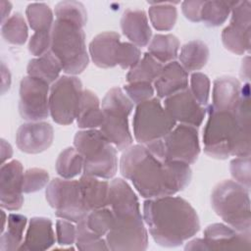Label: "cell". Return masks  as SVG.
<instances>
[{
  "instance_id": "obj_1",
  "label": "cell",
  "mask_w": 251,
  "mask_h": 251,
  "mask_svg": "<svg viewBox=\"0 0 251 251\" xmlns=\"http://www.w3.org/2000/svg\"><path fill=\"white\" fill-rule=\"evenodd\" d=\"M122 176L129 179L143 198L174 195L183 190L191 180V169L181 162L163 161L143 144L130 145L122 154Z\"/></svg>"
},
{
  "instance_id": "obj_2",
  "label": "cell",
  "mask_w": 251,
  "mask_h": 251,
  "mask_svg": "<svg viewBox=\"0 0 251 251\" xmlns=\"http://www.w3.org/2000/svg\"><path fill=\"white\" fill-rule=\"evenodd\" d=\"M208 120L203 129L205 153L215 159L229 156H250V88L249 82L241 87V99L235 110L207 109Z\"/></svg>"
},
{
  "instance_id": "obj_3",
  "label": "cell",
  "mask_w": 251,
  "mask_h": 251,
  "mask_svg": "<svg viewBox=\"0 0 251 251\" xmlns=\"http://www.w3.org/2000/svg\"><path fill=\"white\" fill-rule=\"evenodd\" d=\"M143 219L154 241L164 247H176L200 229L195 209L181 197L150 198L143 204Z\"/></svg>"
},
{
  "instance_id": "obj_4",
  "label": "cell",
  "mask_w": 251,
  "mask_h": 251,
  "mask_svg": "<svg viewBox=\"0 0 251 251\" xmlns=\"http://www.w3.org/2000/svg\"><path fill=\"white\" fill-rule=\"evenodd\" d=\"M108 206L114 214V224L105 239L110 250L143 251L148 247V234L140 212L138 198L123 178L110 182Z\"/></svg>"
},
{
  "instance_id": "obj_5",
  "label": "cell",
  "mask_w": 251,
  "mask_h": 251,
  "mask_svg": "<svg viewBox=\"0 0 251 251\" xmlns=\"http://www.w3.org/2000/svg\"><path fill=\"white\" fill-rule=\"evenodd\" d=\"M75 148L82 155L83 174L99 178H112L118 170L117 148L100 129H82L75 133Z\"/></svg>"
},
{
  "instance_id": "obj_6",
  "label": "cell",
  "mask_w": 251,
  "mask_h": 251,
  "mask_svg": "<svg viewBox=\"0 0 251 251\" xmlns=\"http://www.w3.org/2000/svg\"><path fill=\"white\" fill-rule=\"evenodd\" d=\"M50 49L70 75L82 73L88 65L83 27L75 24L56 19L51 29Z\"/></svg>"
},
{
  "instance_id": "obj_7",
  "label": "cell",
  "mask_w": 251,
  "mask_h": 251,
  "mask_svg": "<svg viewBox=\"0 0 251 251\" xmlns=\"http://www.w3.org/2000/svg\"><path fill=\"white\" fill-rule=\"evenodd\" d=\"M211 204L215 213L238 231H250L249 190L234 180H223L213 189Z\"/></svg>"
},
{
  "instance_id": "obj_8",
  "label": "cell",
  "mask_w": 251,
  "mask_h": 251,
  "mask_svg": "<svg viewBox=\"0 0 251 251\" xmlns=\"http://www.w3.org/2000/svg\"><path fill=\"white\" fill-rule=\"evenodd\" d=\"M101 108L103 122L100 130L118 150H126L133 141L128 126L132 101L120 87H113L104 96Z\"/></svg>"
},
{
  "instance_id": "obj_9",
  "label": "cell",
  "mask_w": 251,
  "mask_h": 251,
  "mask_svg": "<svg viewBox=\"0 0 251 251\" xmlns=\"http://www.w3.org/2000/svg\"><path fill=\"white\" fill-rule=\"evenodd\" d=\"M157 158L169 162L193 164L200 153L199 135L196 127L176 126L162 138L145 145Z\"/></svg>"
},
{
  "instance_id": "obj_10",
  "label": "cell",
  "mask_w": 251,
  "mask_h": 251,
  "mask_svg": "<svg viewBox=\"0 0 251 251\" xmlns=\"http://www.w3.org/2000/svg\"><path fill=\"white\" fill-rule=\"evenodd\" d=\"M176 126L158 98L137 104L133 121V135L139 144L147 145L165 136Z\"/></svg>"
},
{
  "instance_id": "obj_11",
  "label": "cell",
  "mask_w": 251,
  "mask_h": 251,
  "mask_svg": "<svg viewBox=\"0 0 251 251\" xmlns=\"http://www.w3.org/2000/svg\"><path fill=\"white\" fill-rule=\"evenodd\" d=\"M45 196L60 219L78 223L89 213L83 204L78 180L54 178L48 183Z\"/></svg>"
},
{
  "instance_id": "obj_12",
  "label": "cell",
  "mask_w": 251,
  "mask_h": 251,
  "mask_svg": "<svg viewBox=\"0 0 251 251\" xmlns=\"http://www.w3.org/2000/svg\"><path fill=\"white\" fill-rule=\"evenodd\" d=\"M82 91L81 81L75 75H62L52 83L49 111L55 123L68 126L75 120Z\"/></svg>"
},
{
  "instance_id": "obj_13",
  "label": "cell",
  "mask_w": 251,
  "mask_h": 251,
  "mask_svg": "<svg viewBox=\"0 0 251 251\" xmlns=\"http://www.w3.org/2000/svg\"><path fill=\"white\" fill-rule=\"evenodd\" d=\"M49 84L39 78L25 76L20 84L19 112L28 122H39L49 114Z\"/></svg>"
},
{
  "instance_id": "obj_14",
  "label": "cell",
  "mask_w": 251,
  "mask_h": 251,
  "mask_svg": "<svg viewBox=\"0 0 251 251\" xmlns=\"http://www.w3.org/2000/svg\"><path fill=\"white\" fill-rule=\"evenodd\" d=\"M231 20L222 32L224 46L236 55H243L250 50L251 2L232 1Z\"/></svg>"
},
{
  "instance_id": "obj_15",
  "label": "cell",
  "mask_w": 251,
  "mask_h": 251,
  "mask_svg": "<svg viewBox=\"0 0 251 251\" xmlns=\"http://www.w3.org/2000/svg\"><path fill=\"white\" fill-rule=\"evenodd\" d=\"M23 176V165L18 160L1 165L0 203L2 209L17 211L22 208L24 204Z\"/></svg>"
},
{
  "instance_id": "obj_16",
  "label": "cell",
  "mask_w": 251,
  "mask_h": 251,
  "mask_svg": "<svg viewBox=\"0 0 251 251\" xmlns=\"http://www.w3.org/2000/svg\"><path fill=\"white\" fill-rule=\"evenodd\" d=\"M164 108L176 122L194 127L201 126L206 115V109L196 101L189 88L165 98Z\"/></svg>"
},
{
  "instance_id": "obj_17",
  "label": "cell",
  "mask_w": 251,
  "mask_h": 251,
  "mask_svg": "<svg viewBox=\"0 0 251 251\" xmlns=\"http://www.w3.org/2000/svg\"><path fill=\"white\" fill-rule=\"evenodd\" d=\"M205 250H249L251 232L238 231L224 224H212L204 230Z\"/></svg>"
},
{
  "instance_id": "obj_18",
  "label": "cell",
  "mask_w": 251,
  "mask_h": 251,
  "mask_svg": "<svg viewBox=\"0 0 251 251\" xmlns=\"http://www.w3.org/2000/svg\"><path fill=\"white\" fill-rule=\"evenodd\" d=\"M54 138L52 126L46 122H28L17 130L16 143L18 148L27 154H38L47 150Z\"/></svg>"
},
{
  "instance_id": "obj_19",
  "label": "cell",
  "mask_w": 251,
  "mask_h": 251,
  "mask_svg": "<svg viewBox=\"0 0 251 251\" xmlns=\"http://www.w3.org/2000/svg\"><path fill=\"white\" fill-rule=\"evenodd\" d=\"M120 43V34L115 31L97 34L89 43L91 60L97 67L103 69L117 66Z\"/></svg>"
},
{
  "instance_id": "obj_20",
  "label": "cell",
  "mask_w": 251,
  "mask_h": 251,
  "mask_svg": "<svg viewBox=\"0 0 251 251\" xmlns=\"http://www.w3.org/2000/svg\"><path fill=\"white\" fill-rule=\"evenodd\" d=\"M153 86L159 98H167L188 88V73L178 62H170L163 67Z\"/></svg>"
},
{
  "instance_id": "obj_21",
  "label": "cell",
  "mask_w": 251,
  "mask_h": 251,
  "mask_svg": "<svg viewBox=\"0 0 251 251\" xmlns=\"http://www.w3.org/2000/svg\"><path fill=\"white\" fill-rule=\"evenodd\" d=\"M121 28L125 36L137 47H144L151 40L152 31L143 10L126 9L121 19Z\"/></svg>"
},
{
  "instance_id": "obj_22",
  "label": "cell",
  "mask_w": 251,
  "mask_h": 251,
  "mask_svg": "<svg viewBox=\"0 0 251 251\" xmlns=\"http://www.w3.org/2000/svg\"><path fill=\"white\" fill-rule=\"evenodd\" d=\"M55 243L52 222L48 218H31L28 227L19 250L42 251L49 249Z\"/></svg>"
},
{
  "instance_id": "obj_23",
  "label": "cell",
  "mask_w": 251,
  "mask_h": 251,
  "mask_svg": "<svg viewBox=\"0 0 251 251\" xmlns=\"http://www.w3.org/2000/svg\"><path fill=\"white\" fill-rule=\"evenodd\" d=\"M241 87L232 76L218 77L213 85L211 106L217 110H235L241 99Z\"/></svg>"
},
{
  "instance_id": "obj_24",
  "label": "cell",
  "mask_w": 251,
  "mask_h": 251,
  "mask_svg": "<svg viewBox=\"0 0 251 251\" xmlns=\"http://www.w3.org/2000/svg\"><path fill=\"white\" fill-rule=\"evenodd\" d=\"M78 182L83 204L88 212L108 206L110 189L108 181L83 174Z\"/></svg>"
},
{
  "instance_id": "obj_25",
  "label": "cell",
  "mask_w": 251,
  "mask_h": 251,
  "mask_svg": "<svg viewBox=\"0 0 251 251\" xmlns=\"http://www.w3.org/2000/svg\"><path fill=\"white\" fill-rule=\"evenodd\" d=\"M76 125L81 129H91L100 127L103 122V112L100 100L91 90H83L76 116Z\"/></svg>"
},
{
  "instance_id": "obj_26",
  "label": "cell",
  "mask_w": 251,
  "mask_h": 251,
  "mask_svg": "<svg viewBox=\"0 0 251 251\" xmlns=\"http://www.w3.org/2000/svg\"><path fill=\"white\" fill-rule=\"evenodd\" d=\"M27 75L39 78L48 84L55 82L63 71L59 59L50 50L40 57L31 59L27 64Z\"/></svg>"
},
{
  "instance_id": "obj_27",
  "label": "cell",
  "mask_w": 251,
  "mask_h": 251,
  "mask_svg": "<svg viewBox=\"0 0 251 251\" xmlns=\"http://www.w3.org/2000/svg\"><path fill=\"white\" fill-rule=\"evenodd\" d=\"M209 55L210 51L206 43L201 40H191L180 48L179 64L186 72L199 71L207 64Z\"/></svg>"
},
{
  "instance_id": "obj_28",
  "label": "cell",
  "mask_w": 251,
  "mask_h": 251,
  "mask_svg": "<svg viewBox=\"0 0 251 251\" xmlns=\"http://www.w3.org/2000/svg\"><path fill=\"white\" fill-rule=\"evenodd\" d=\"M179 40L174 34H156L148 44V53L160 63L173 62L178 55Z\"/></svg>"
},
{
  "instance_id": "obj_29",
  "label": "cell",
  "mask_w": 251,
  "mask_h": 251,
  "mask_svg": "<svg viewBox=\"0 0 251 251\" xmlns=\"http://www.w3.org/2000/svg\"><path fill=\"white\" fill-rule=\"evenodd\" d=\"M26 218L21 214H10L7 221V230L1 233L0 250H19L23 243L24 230L26 226Z\"/></svg>"
},
{
  "instance_id": "obj_30",
  "label": "cell",
  "mask_w": 251,
  "mask_h": 251,
  "mask_svg": "<svg viewBox=\"0 0 251 251\" xmlns=\"http://www.w3.org/2000/svg\"><path fill=\"white\" fill-rule=\"evenodd\" d=\"M164 65L157 61L151 54L145 53L139 62L129 69L126 74L127 82L148 81L154 82L159 76Z\"/></svg>"
},
{
  "instance_id": "obj_31",
  "label": "cell",
  "mask_w": 251,
  "mask_h": 251,
  "mask_svg": "<svg viewBox=\"0 0 251 251\" xmlns=\"http://www.w3.org/2000/svg\"><path fill=\"white\" fill-rule=\"evenodd\" d=\"M83 163L82 155L75 147H68L58 156L55 168L62 178L72 179L83 172Z\"/></svg>"
},
{
  "instance_id": "obj_32",
  "label": "cell",
  "mask_w": 251,
  "mask_h": 251,
  "mask_svg": "<svg viewBox=\"0 0 251 251\" xmlns=\"http://www.w3.org/2000/svg\"><path fill=\"white\" fill-rule=\"evenodd\" d=\"M148 15L154 28L161 31H168L176 25L177 11L174 3L159 2L151 4Z\"/></svg>"
},
{
  "instance_id": "obj_33",
  "label": "cell",
  "mask_w": 251,
  "mask_h": 251,
  "mask_svg": "<svg viewBox=\"0 0 251 251\" xmlns=\"http://www.w3.org/2000/svg\"><path fill=\"white\" fill-rule=\"evenodd\" d=\"M26 19L34 31L51 30L54 24V16L51 8L45 3H31L25 10Z\"/></svg>"
},
{
  "instance_id": "obj_34",
  "label": "cell",
  "mask_w": 251,
  "mask_h": 251,
  "mask_svg": "<svg viewBox=\"0 0 251 251\" xmlns=\"http://www.w3.org/2000/svg\"><path fill=\"white\" fill-rule=\"evenodd\" d=\"M1 33L7 42L15 45H23L28 36L26 22L23 15L15 13L2 23Z\"/></svg>"
},
{
  "instance_id": "obj_35",
  "label": "cell",
  "mask_w": 251,
  "mask_h": 251,
  "mask_svg": "<svg viewBox=\"0 0 251 251\" xmlns=\"http://www.w3.org/2000/svg\"><path fill=\"white\" fill-rule=\"evenodd\" d=\"M232 2L204 1L201 11V22L208 26H219L228 18Z\"/></svg>"
},
{
  "instance_id": "obj_36",
  "label": "cell",
  "mask_w": 251,
  "mask_h": 251,
  "mask_svg": "<svg viewBox=\"0 0 251 251\" xmlns=\"http://www.w3.org/2000/svg\"><path fill=\"white\" fill-rule=\"evenodd\" d=\"M83 221L86 226L97 235L104 237L112 228L114 224V214L109 206L90 211Z\"/></svg>"
},
{
  "instance_id": "obj_37",
  "label": "cell",
  "mask_w": 251,
  "mask_h": 251,
  "mask_svg": "<svg viewBox=\"0 0 251 251\" xmlns=\"http://www.w3.org/2000/svg\"><path fill=\"white\" fill-rule=\"evenodd\" d=\"M57 20L71 22L83 27L87 22V12L82 3L78 1H62L55 6Z\"/></svg>"
},
{
  "instance_id": "obj_38",
  "label": "cell",
  "mask_w": 251,
  "mask_h": 251,
  "mask_svg": "<svg viewBox=\"0 0 251 251\" xmlns=\"http://www.w3.org/2000/svg\"><path fill=\"white\" fill-rule=\"evenodd\" d=\"M75 245L78 250H109L106 239L90 230L83 219L76 223Z\"/></svg>"
},
{
  "instance_id": "obj_39",
  "label": "cell",
  "mask_w": 251,
  "mask_h": 251,
  "mask_svg": "<svg viewBox=\"0 0 251 251\" xmlns=\"http://www.w3.org/2000/svg\"><path fill=\"white\" fill-rule=\"evenodd\" d=\"M49 181L47 171L39 168H31L24 173L23 191L24 193H33L41 190Z\"/></svg>"
},
{
  "instance_id": "obj_40",
  "label": "cell",
  "mask_w": 251,
  "mask_h": 251,
  "mask_svg": "<svg viewBox=\"0 0 251 251\" xmlns=\"http://www.w3.org/2000/svg\"><path fill=\"white\" fill-rule=\"evenodd\" d=\"M190 92L201 106L208 104L210 95V79L209 77L199 72H194L190 76Z\"/></svg>"
},
{
  "instance_id": "obj_41",
  "label": "cell",
  "mask_w": 251,
  "mask_h": 251,
  "mask_svg": "<svg viewBox=\"0 0 251 251\" xmlns=\"http://www.w3.org/2000/svg\"><path fill=\"white\" fill-rule=\"evenodd\" d=\"M230 174L234 181L238 182L249 190L250 188V156L235 157L230 162Z\"/></svg>"
},
{
  "instance_id": "obj_42",
  "label": "cell",
  "mask_w": 251,
  "mask_h": 251,
  "mask_svg": "<svg viewBox=\"0 0 251 251\" xmlns=\"http://www.w3.org/2000/svg\"><path fill=\"white\" fill-rule=\"evenodd\" d=\"M124 91L132 103L139 104L153 98L154 86L148 81L128 82L124 86Z\"/></svg>"
},
{
  "instance_id": "obj_43",
  "label": "cell",
  "mask_w": 251,
  "mask_h": 251,
  "mask_svg": "<svg viewBox=\"0 0 251 251\" xmlns=\"http://www.w3.org/2000/svg\"><path fill=\"white\" fill-rule=\"evenodd\" d=\"M141 59V52L139 47L135 46L131 42L120 43L117 65L122 69H130L135 66Z\"/></svg>"
},
{
  "instance_id": "obj_44",
  "label": "cell",
  "mask_w": 251,
  "mask_h": 251,
  "mask_svg": "<svg viewBox=\"0 0 251 251\" xmlns=\"http://www.w3.org/2000/svg\"><path fill=\"white\" fill-rule=\"evenodd\" d=\"M51 48V30L34 31L28 41V51L31 55L40 57Z\"/></svg>"
},
{
  "instance_id": "obj_45",
  "label": "cell",
  "mask_w": 251,
  "mask_h": 251,
  "mask_svg": "<svg viewBox=\"0 0 251 251\" xmlns=\"http://www.w3.org/2000/svg\"><path fill=\"white\" fill-rule=\"evenodd\" d=\"M56 235L60 245H72L75 243L76 226L71 221L58 220L56 222Z\"/></svg>"
},
{
  "instance_id": "obj_46",
  "label": "cell",
  "mask_w": 251,
  "mask_h": 251,
  "mask_svg": "<svg viewBox=\"0 0 251 251\" xmlns=\"http://www.w3.org/2000/svg\"><path fill=\"white\" fill-rule=\"evenodd\" d=\"M204 1H183L181 3V10L184 17L194 23L201 22V11Z\"/></svg>"
},
{
  "instance_id": "obj_47",
  "label": "cell",
  "mask_w": 251,
  "mask_h": 251,
  "mask_svg": "<svg viewBox=\"0 0 251 251\" xmlns=\"http://www.w3.org/2000/svg\"><path fill=\"white\" fill-rule=\"evenodd\" d=\"M11 85V74L5 64L1 63V93L5 94Z\"/></svg>"
},
{
  "instance_id": "obj_48",
  "label": "cell",
  "mask_w": 251,
  "mask_h": 251,
  "mask_svg": "<svg viewBox=\"0 0 251 251\" xmlns=\"http://www.w3.org/2000/svg\"><path fill=\"white\" fill-rule=\"evenodd\" d=\"M13 155V149L10 143H8L5 139H1V165L5 164L7 160H9Z\"/></svg>"
},
{
  "instance_id": "obj_49",
  "label": "cell",
  "mask_w": 251,
  "mask_h": 251,
  "mask_svg": "<svg viewBox=\"0 0 251 251\" xmlns=\"http://www.w3.org/2000/svg\"><path fill=\"white\" fill-rule=\"evenodd\" d=\"M240 76L244 80H249L250 78V57L246 56L242 60V65H241V71H240Z\"/></svg>"
},
{
  "instance_id": "obj_50",
  "label": "cell",
  "mask_w": 251,
  "mask_h": 251,
  "mask_svg": "<svg viewBox=\"0 0 251 251\" xmlns=\"http://www.w3.org/2000/svg\"><path fill=\"white\" fill-rule=\"evenodd\" d=\"M185 250H205V244L203 238H195L185 245Z\"/></svg>"
},
{
  "instance_id": "obj_51",
  "label": "cell",
  "mask_w": 251,
  "mask_h": 251,
  "mask_svg": "<svg viewBox=\"0 0 251 251\" xmlns=\"http://www.w3.org/2000/svg\"><path fill=\"white\" fill-rule=\"evenodd\" d=\"M0 7H1V22L4 23L8 19V16L12 10V4L9 1L2 0L0 1Z\"/></svg>"
},
{
  "instance_id": "obj_52",
  "label": "cell",
  "mask_w": 251,
  "mask_h": 251,
  "mask_svg": "<svg viewBox=\"0 0 251 251\" xmlns=\"http://www.w3.org/2000/svg\"><path fill=\"white\" fill-rule=\"evenodd\" d=\"M1 217H2V226H1V233L4 231V228H5V226H6V222L8 221V218L4 212V210L2 209L1 210Z\"/></svg>"
}]
</instances>
